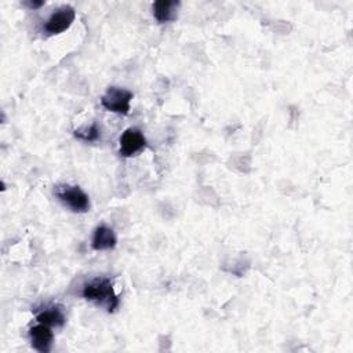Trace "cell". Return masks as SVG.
Here are the masks:
<instances>
[{"instance_id":"cell-1","label":"cell","mask_w":353,"mask_h":353,"mask_svg":"<svg viewBox=\"0 0 353 353\" xmlns=\"http://www.w3.org/2000/svg\"><path fill=\"white\" fill-rule=\"evenodd\" d=\"M82 295L84 300L105 306L109 313H113L121 305V298L114 293L113 283L109 278H94L83 286Z\"/></svg>"},{"instance_id":"cell-2","label":"cell","mask_w":353,"mask_h":353,"mask_svg":"<svg viewBox=\"0 0 353 353\" xmlns=\"http://www.w3.org/2000/svg\"><path fill=\"white\" fill-rule=\"evenodd\" d=\"M134 94L123 87H108L105 94L101 97V105L113 113L119 114H129L130 112V102Z\"/></svg>"},{"instance_id":"cell-3","label":"cell","mask_w":353,"mask_h":353,"mask_svg":"<svg viewBox=\"0 0 353 353\" xmlns=\"http://www.w3.org/2000/svg\"><path fill=\"white\" fill-rule=\"evenodd\" d=\"M56 195L60 199V202L73 212H77V214L87 212L91 207L88 195L77 185H73V186L65 185L57 189Z\"/></svg>"},{"instance_id":"cell-4","label":"cell","mask_w":353,"mask_h":353,"mask_svg":"<svg viewBox=\"0 0 353 353\" xmlns=\"http://www.w3.org/2000/svg\"><path fill=\"white\" fill-rule=\"evenodd\" d=\"M76 19V12L72 6L64 5L54 10L43 25V31L47 36H56L71 28Z\"/></svg>"},{"instance_id":"cell-5","label":"cell","mask_w":353,"mask_h":353,"mask_svg":"<svg viewBox=\"0 0 353 353\" xmlns=\"http://www.w3.org/2000/svg\"><path fill=\"white\" fill-rule=\"evenodd\" d=\"M119 154L123 158H133L147 148V138L137 127L127 129L121 137Z\"/></svg>"},{"instance_id":"cell-6","label":"cell","mask_w":353,"mask_h":353,"mask_svg":"<svg viewBox=\"0 0 353 353\" xmlns=\"http://www.w3.org/2000/svg\"><path fill=\"white\" fill-rule=\"evenodd\" d=\"M29 341L35 350L40 353H49L54 343V332L51 327L39 323L29 330Z\"/></svg>"},{"instance_id":"cell-7","label":"cell","mask_w":353,"mask_h":353,"mask_svg":"<svg viewBox=\"0 0 353 353\" xmlns=\"http://www.w3.org/2000/svg\"><path fill=\"white\" fill-rule=\"evenodd\" d=\"M36 321L46 324L49 327H64L66 323V316L61 306L58 305H49L43 308H36Z\"/></svg>"},{"instance_id":"cell-8","label":"cell","mask_w":353,"mask_h":353,"mask_svg":"<svg viewBox=\"0 0 353 353\" xmlns=\"http://www.w3.org/2000/svg\"><path fill=\"white\" fill-rule=\"evenodd\" d=\"M117 245V238L113 232L106 225H99L94 229L93 239H91V247L95 252H105V250H112Z\"/></svg>"},{"instance_id":"cell-9","label":"cell","mask_w":353,"mask_h":353,"mask_svg":"<svg viewBox=\"0 0 353 353\" xmlns=\"http://www.w3.org/2000/svg\"><path fill=\"white\" fill-rule=\"evenodd\" d=\"M180 8L181 3L177 0H158L152 5V13L159 24H166L177 20Z\"/></svg>"},{"instance_id":"cell-10","label":"cell","mask_w":353,"mask_h":353,"mask_svg":"<svg viewBox=\"0 0 353 353\" xmlns=\"http://www.w3.org/2000/svg\"><path fill=\"white\" fill-rule=\"evenodd\" d=\"M73 136L77 140H82L84 143H95L99 140L101 137V129L98 126L97 122H93L90 126L83 127V129H77L73 132Z\"/></svg>"},{"instance_id":"cell-11","label":"cell","mask_w":353,"mask_h":353,"mask_svg":"<svg viewBox=\"0 0 353 353\" xmlns=\"http://www.w3.org/2000/svg\"><path fill=\"white\" fill-rule=\"evenodd\" d=\"M23 5L27 6L29 10H38V9L45 6V2H43V0H40V2H35V0L32 2V0H29V2H24Z\"/></svg>"}]
</instances>
